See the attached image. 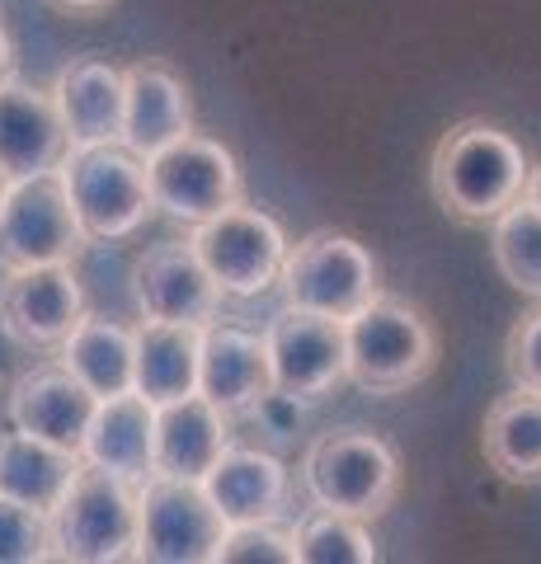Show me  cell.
Listing matches in <instances>:
<instances>
[{"mask_svg": "<svg viewBox=\"0 0 541 564\" xmlns=\"http://www.w3.org/2000/svg\"><path fill=\"white\" fill-rule=\"evenodd\" d=\"M532 161L513 132L485 118H462L429 155V193L452 221L490 226L528 193Z\"/></svg>", "mask_w": 541, "mask_h": 564, "instance_id": "1", "label": "cell"}, {"mask_svg": "<svg viewBox=\"0 0 541 564\" xmlns=\"http://www.w3.org/2000/svg\"><path fill=\"white\" fill-rule=\"evenodd\" d=\"M400 485H405L400 452L391 437L372 429L348 423V429H329L306 443L302 489L316 508L372 522L400 499Z\"/></svg>", "mask_w": 541, "mask_h": 564, "instance_id": "2", "label": "cell"}, {"mask_svg": "<svg viewBox=\"0 0 541 564\" xmlns=\"http://www.w3.org/2000/svg\"><path fill=\"white\" fill-rule=\"evenodd\" d=\"M348 334V381L368 395H405L410 386L429 381L439 367V329L405 296L381 292L363 306Z\"/></svg>", "mask_w": 541, "mask_h": 564, "instance_id": "3", "label": "cell"}, {"mask_svg": "<svg viewBox=\"0 0 541 564\" xmlns=\"http://www.w3.org/2000/svg\"><path fill=\"white\" fill-rule=\"evenodd\" d=\"M52 555L72 564L137 560V485L85 462L52 508Z\"/></svg>", "mask_w": 541, "mask_h": 564, "instance_id": "4", "label": "cell"}, {"mask_svg": "<svg viewBox=\"0 0 541 564\" xmlns=\"http://www.w3.org/2000/svg\"><path fill=\"white\" fill-rule=\"evenodd\" d=\"M217 499L203 480L161 475L137 485V560L151 564H217L226 541Z\"/></svg>", "mask_w": 541, "mask_h": 564, "instance_id": "5", "label": "cell"}, {"mask_svg": "<svg viewBox=\"0 0 541 564\" xmlns=\"http://www.w3.org/2000/svg\"><path fill=\"white\" fill-rule=\"evenodd\" d=\"M288 306L354 321V315L381 296V263L363 240L344 231H311L288 250L283 278H278Z\"/></svg>", "mask_w": 541, "mask_h": 564, "instance_id": "6", "label": "cell"}, {"mask_svg": "<svg viewBox=\"0 0 541 564\" xmlns=\"http://www.w3.org/2000/svg\"><path fill=\"white\" fill-rule=\"evenodd\" d=\"M57 170L90 240H123L132 231H142V221L155 212L147 161L132 147H123V141L76 147L66 151V161Z\"/></svg>", "mask_w": 541, "mask_h": 564, "instance_id": "7", "label": "cell"}, {"mask_svg": "<svg viewBox=\"0 0 541 564\" xmlns=\"http://www.w3.org/2000/svg\"><path fill=\"white\" fill-rule=\"evenodd\" d=\"M85 226L72 207L62 170L10 180L0 203V263L6 269H33V263H76L85 254Z\"/></svg>", "mask_w": 541, "mask_h": 564, "instance_id": "8", "label": "cell"}, {"mask_svg": "<svg viewBox=\"0 0 541 564\" xmlns=\"http://www.w3.org/2000/svg\"><path fill=\"white\" fill-rule=\"evenodd\" d=\"M147 174H151L155 212H165L170 221L188 226V231L213 221L217 212L246 203V174H240L236 155L217 137L203 132H188L161 155H151Z\"/></svg>", "mask_w": 541, "mask_h": 564, "instance_id": "9", "label": "cell"}, {"mask_svg": "<svg viewBox=\"0 0 541 564\" xmlns=\"http://www.w3.org/2000/svg\"><path fill=\"white\" fill-rule=\"evenodd\" d=\"M198 259L207 263V273L217 278V288L236 302H255L269 288H278L283 278V259H288V236L269 212H259L250 203H236L217 212L213 221H203L188 231Z\"/></svg>", "mask_w": 541, "mask_h": 564, "instance_id": "10", "label": "cell"}, {"mask_svg": "<svg viewBox=\"0 0 541 564\" xmlns=\"http://www.w3.org/2000/svg\"><path fill=\"white\" fill-rule=\"evenodd\" d=\"M273 386L306 404H321L348 381V334L335 315L288 306L264 325Z\"/></svg>", "mask_w": 541, "mask_h": 564, "instance_id": "11", "label": "cell"}, {"mask_svg": "<svg viewBox=\"0 0 541 564\" xmlns=\"http://www.w3.org/2000/svg\"><path fill=\"white\" fill-rule=\"evenodd\" d=\"M221 288L198 259L194 240H161L132 263V302L142 321L213 325L221 311Z\"/></svg>", "mask_w": 541, "mask_h": 564, "instance_id": "12", "label": "cell"}, {"mask_svg": "<svg viewBox=\"0 0 541 564\" xmlns=\"http://www.w3.org/2000/svg\"><path fill=\"white\" fill-rule=\"evenodd\" d=\"M85 292L72 263H33V269H6L0 282V315L20 334L29 352H57L72 329L85 321Z\"/></svg>", "mask_w": 541, "mask_h": 564, "instance_id": "13", "label": "cell"}, {"mask_svg": "<svg viewBox=\"0 0 541 564\" xmlns=\"http://www.w3.org/2000/svg\"><path fill=\"white\" fill-rule=\"evenodd\" d=\"M95 410H99V395L76 372H66L62 362L24 367V372L10 381V400H6L10 429L47 437V443L72 447V452L85 447V433H90V423H95Z\"/></svg>", "mask_w": 541, "mask_h": 564, "instance_id": "14", "label": "cell"}, {"mask_svg": "<svg viewBox=\"0 0 541 564\" xmlns=\"http://www.w3.org/2000/svg\"><path fill=\"white\" fill-rule=\"evenodd\" d=\"M66 151L72 141H66V122L52 90H39L20 76L0 80V170L10 180L47 174L66 161Z\"/></svg>", "mask_w": 541, "mask_h": 564, "instance_id": "15", "label": "cell"}, {"mask_svg": "<svg viewBox=\"0 0 541 564\" xmlns=\"http://www.w3.org/2000/svg\"><path fill=\"white\" fill-rule=\"evenodd\" d=\"M198 391L231 419H246L255 404L273 391V362H269L264 334H255L246 325H231V321L203 325Z\"/></svg>", "mask_w": 541, "mask_h": 564, "instance_id": "16", "label": "cell"}, {"mask_svg": "<svg viewBox=\"0 0 541 564\" xmlns=\"http://www.w3.org/2000/svg\"><path fill=\"white\" fill-rule=\"evenodd\" d=\"M52 99L66 122V141L76 147H109L123 141V109H128V80L123 70L104 57H76L57 70Z\"/></svg>", "mask_w": 541, "mask_h": 564, "instance_id": "17", "label": "cell"}, {"mask_svg": "<svg viewBox=\"0 0 541 564\" xmlns=\"http://www.w3.org/2000/svg\"><path fill=\"white\" fill-rule=\"evenodd\" d=\"M128 80V109H123V147H132L142 161L161 155L174 141L194 132V95L184 76H174L165 62H132L123 66Z\"/></svg>", "mask_w": 541, "mask_h": 564, "instance_id": "18", "label": "cell"}, {"mask_svg": "<svg viewBox=\"0 0 541 564\" xmlns=\"http://www.w3.org/2000/svg\"><path fill=\"white\" fill-rule=\"evenodd\" d=\"M231 447V414L217 410L203 391L155 404V470L203 480Z\"/></svg>", "mask_w": 541, "mask_h": 564, "instance_id": "19", "label": "cell"}, {"mask_svg": "<svg viewBox=\"0 0 541 564\" xmlns=\"http://www.w3.org/2000/svg\"><path fill=\"white\" fill-rule=\"evenodd\" d=\"M203 485L217 499L226 522H259V518H283L288 494H292V470L269 447L231 443L221 452V462L203 475Z\"/></svg>", "mask_w": 541, "mask_h": 564, "instance_id": "20", "label": "cell"}, {"mask_svg": "<svg viewBox=\"0 0 541 564\" xmlns=\"http://www.w3.org/2000/svg\"><path fill=\"white\" fill-rule=\"evenodd\" d=\"M80 456L90 466L123 475V480H132V485L151 480L155 475V404L142 391L99 400Z\"/></svg>", "mask_w": 541, "mask_h": 564, "instance_id": "21", "label": "cell"}, {"mask_svg": "<svg viewBox=\"0 0 541 564\" xmlns=\"http://www.w3.org/2000/svg\"><path fill=\"white\" fill-rule=\"evenodd\" d=\"M80 466H85V456L72 447H57L47 437H33L20 429L0 433V494L39 508L47 518L62 503V494L72 489Z\"/></svg>", "mask_w": 541, "mask_h": 564, "instance_id": "22", "label": "cell"}, {"mask_svg": "<svg viewBox=\"0 0 541 564\" xmlns=\"http://www.w3.org/2000/svg\"><path fill=\"white\" fill-rule=\"evenodd\" d=\"M480 452L499 480L537 485L541 480V395L528 386H513L499 395L480 423Z\"/></svg>", "mask_w": 541, "mask_h": 564, "instance_id": "23", "label": "cell"}, {"mask_svg": "<svg viewBox=\"0 0 541 564\" xmlns=\"http://www.w3.org/2000/svg\"><path fill=\"white\" fill-rule=\"evenodd\" d=\"M132 334H137V391L151 404H170L198 391L203 325L142 321Z\"/></svg>", "mask_w": 541, "mask_h": 564, "instance_id": "24", "label": "cell"}, {"mask_svg": "<svg viewBox=\"0 0 541 564\" xmlns=\"http://www.w3.org/2000/svg\"><path fill=\"white\" fill-rule=\"evenodd\" d=\"M57 362L76 372L99 400L137 391V334L109 315L85 311V321L72 329V339L57 348Z\"/></svg>", "mask_w": 541, "mask_h": 564, "instance_id": "25", "label": "cell"}, {"mask_svg": "<svg viewBox=\"0 0 541 564\" xmlns=\"http://www.w3.org/2000/svg\"><path fill=\"white\" fill-rule=\"evenodd\" d=\"M490 259L513 292L541 302V212L528 198L490 221Z\"/></svg>", "mask_w": 541, "mask_h": 564, "instance_id": "26", "label": "cell"}, {"mask_svg": "<svg viewBox=\"0 0 541 564\" xmlns=\"http://www.w3.org/2000/svg\"><path fill=\"white\" fill-rule=\"evenodd\" d=\"M296 560L302 564H377L381 551L368 536V522L363 518L329 513V508L311 503L296 518Z\"/></svg>", "mask_w": 541, "mask_h": 564, "instance_id": "27", "label": "cell"}, {"mask_svg": "<svg viewBox=\"0 0 541 564\" xmlns=\"http://www.w3.org/2000/svg\"><path fill=\"white\" fill-rule=\"evenodd\" d=\"M217 564H296V522L259 518V522H231L217 551Z\"/></svg>", "mask_w": 541, "mask_h": 564, "instance_id": "28", "label": "cell"}, {"mask_svg": "<svg viewBox=\"0 0 541 564\" xmlns=\"http://www.w3.org/2000/svg\"><path fill=\"white\" fill-rule=\"evenodd\" d=\"M52 555V518L0 494V564H39Z\"/></svg>", "mask_w": 541, "mask_h": 564, "instance_id": "29", "label": "cell"}, {"mask_svg": "<svg viewBox=\"0 0 541 564\" xmlns=\"http://www.w3.org/2000/svg\"><path fill=\"white\" fill-rule=\"evenodd\" d=\"M504 367H509L513 386H528L541 395V302L522 315L504 339Z\"/></svg>", "mask_w": 541, "mask_h": 564, "instance_id": "30", "label": "cell"}, {"mask_svg": "<svg viewBox=\"0 0 541 564\" xmlns=\"http://www.w3.org/2000/svg\"><path fill=\"white\" fill-rule=\"evenodd\" d=\"M311 410H316V404H306V400H296V395H288V391H278L273 386V391L250 410V419L259 423V433L273 437V443H296Z\"/></svg>", "mask_w": 541, "mask_h": 564, "instance_id": "31", "label": "cell"}, {"mask_svg": "<svg viewBox=\"0 0 541 564\" xmlns=\"http://www.w3.org/2000/svg\"><path fill=\"white\" fill-rule=\"evenodd\" d=\"M24 344H20V334H14L10 325H6V315H0V381H14L24 372Z\"/></svg>", "mask_w": 541, "mask_h": 564, "instance_id": "32", "label": "cell"}, {"mask_svg": "<svg viewBox=\"0 0 541 564\" xmlns=\"http://www.w3.org/2000/svg\"><path fill=\"white\" fill-rule=\"evenodd\" d=\"M43 6L62 10V14H99V10H109L113 0H43Z\"/></svg>", "mask_w": 541, "mask_h": 564, "instance_id": "33", "label": "cell"}, {"mask_svg": "<svg viewBox=\"0 0 541 564\" xmlns=\"http://www.w3.org/2000/svg\"><path fill=\"white\" fill-rule=\"evenodd\" d=\"M10 76H14V43H10L6 24H0V80H10Z\"/></svg>", "mask_w": 541, "mask_h": 564, "instance_id": "34", "label": "cell"}, {"mask_svg": "<svg viewBox=\"0 0 541 564\" xmlns=\"http://www.w3.org/2000/svg\"><path fill=\"white\" fill-rule=\"evenodd\" d=\"M522 198H528V203L541 212V161L532 165V174H528V193H522Z\"/></svg>", "mask_w": 541, "mask_h": 564, "instance_id": "35", "label": "cell"}, {"mask_svg": "<svg viewBox=\"0 0 541 564\" xmlns=\"http://www.w3.org/2000/svg\"><path fill=\"white\" fill-rule=\"evenodd\" d=\"M6 193H10V174L0 170V203H6Z\"/></svg>", "mask_w": 541, "mask_h": 564, "instance_id": "36", "label": "cell"}]
</instances>
